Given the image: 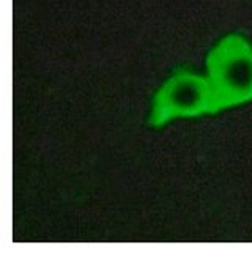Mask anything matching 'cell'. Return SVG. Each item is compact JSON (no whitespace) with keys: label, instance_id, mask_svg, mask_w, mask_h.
<instances>
[{"label":"cell","instance_id":"cell-2","mask_svg":"<svg viewBox=\"0 0 252 255\" xmlns=\"http://www.w3.org/2000/svg\"><path fill=\"white\" fill-rule=\"evenodd\" d=\"M203 114H213L207 77L178 70L154 95L148 125L159 128L175 119H189Z\"/></svg>","mask_w":252,"mask_h":255},{"label":"cell","instance_id":"cell-1","mask_svg":"<svg viewBox=\"0 0 252 255\" xmlns=\"http://www.w3.org/2000/svg\"><path fill=\"white\" fill-rule=\"evenodd\" d=\"M207 82L213 114L252 101V46L245 36L232 33L211 47Z\"/></svg>","mask_w":252,"mask_h":255}]
</instances>
